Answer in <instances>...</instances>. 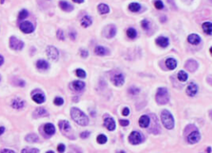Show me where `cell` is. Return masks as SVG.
I'll return each instance as SVG.
<instances>
[{
  "mask_svg": "<svg viewBox=\"0 0 212 153\" xmlns=\"http://www.w3.org/2000/svg\"><path fill=\"white\" fill-rule=\"evenodd\" d=\"M71 118L75 122L81 126H86L89 123V119L83 112L77 108H72L70 110Z\"/></svg>",
  "mask_w": 212,
  "mask_h": 153,
  "instance_id": "cell-1",
  "label": "cell"
},
{
  "mask_svg": "<svg viewBox=\"0 0 212 153\" xmlns=\"http://www.w3.org/2000/svg\"><path fill=\"white\" fill-rule=\"evenodd\" d=\"M161 119H162L163 126L167 129L171 130L174 127V119L172 113L168 110H163L161 113Z\"/></svg>",
  "mask_w": 212,
  "mask_h": 153,
  "instance_id": "cell-2",
  "label": "cell"
},
{
  "mask_svg": "<svg viewBox=\"0 0 212 153\" xmlns=\"http://www.w3.org/2000/svg\"><path fill=\"white\" fill-rule=\"evenodd\" d=\"M156 101L159 104H166L169 102V94L167 89H158L156 94Z\"/></svg>",
  "mask_w": 212,
  "mask_h": 153,
  "instance_id": "cell-3",
  "label": "cell"
},
{
  "mask_svg": "<svg viewBox=\"0 0 212 153\" xmlns=\"http://www.w3.org/2000/svg\"><path fill=\"white\" fill-rule=\"evenodd\" d=\"M58 125H59V127L62 131V133L65 136L70 138H74V136L72 135V130H71V127H70V125L68 121H65V120L60 121Z\"/></svg>",
  "mask_w": 212,
  "mask_h": 153,
  "instance_id": "cell-4",
  "label": "cell"
},
{
  "mask_svg": "<svg viewBox=\"0 0 212 153\" xmlns=\"http://www.w3.org/2000/svg\"><path fill=\"white\" fill-rule=\"evenodd\" d=\"M46 55L48 58L53 61H57L59 58V51L58 50L52 46H47L46 48Z\"/></svg>",
  "mask_w": 212,
  "mask_h": 153,
  "instance_id": "cell-5",
  "label": "cell"
},
{
  "mask_svg": "<svg viewBox=\"0 0 212 153\" xmlns=\"http://www.w3.org/2000/svg\"><path fill=\"white\" fill-rule=\"evenodd\" d=\"M142 140H143L142 135H141V133H139V132H133L128 137V141L133 145L139 144L140 142H142Z\"/></svg>",
  "mask_w": 212,
  "mask_h": 153,
  "instance_id": "cell-6",
  "label": "cell"
},
{
  "mask_svg": "<svg viewBox=\"0 0 212 153\" xmlns=\"http://www.w3.org/2000/svg\"><path fill=\"white\" fill-rule=\"evenodd\" d=\"M10 47L13 50H22L24 46V43L22 41H20L15 37H12L10 38Z\"/></svg>",
  "mask_w": 212,
  "mask_h": 153,
  "instance_id": "cell-7",
  "label": "cell"
},
{
  "mask_svg": "<svg viewBox=\"0 0 212 153\" xmlns=\"http://www.w3.org/2000/svg\"><path fill=\"white\" fill-rule=\"evenodd\" d=\"M20 29L24 33H32L34 31V27L30 22H23L20 24Z\"/></svg>",
  "mask_w": 212,
  "mask_h": 153,
  "instance_id": "cell-8",
  "label": "cell"
},
{
  "mask_svg": "<svg viewBox=\"0 0 212 153\" xmlns=\"http://www.w3.org/2000/svg\"><path fill=\"white\" fill-rule=\"evenodd\" d=\"M111 81L114 85L120 87L124 84V76L123 74H116L114 75H113L111 78Z\"/></svg>",
  "mask_w": 212,
  "mask_h": 153,
  "instance_id": "cell-9",
  "label": "cell"
},
{
  "mask_svg": "<svg viewBox=\"0 0 212 153\" xmlns=\"http://www.w3.org/2000/svg\"><path fill=\"white\" fill-rule=\"evenodd\" d=\"M116 34V27L114 25H109L105 27L104 31V35L105 37L107 38H111L113 37H114Z\"/></svg>",
  "mask_w": 212,
  "mask_h": 153,
  "instance_id": "cell-10",
  "label": "cell"
},
{
  "mask_svg": "<svg viewBox=\"0 0 212 153\" xmlns=\"http://www.w3.org/2000/svg\"><path fill=\"white\" fill-rule=\"evenodd\" d=\"M200 139H201V135L199 133V132L195 131V132H192L190 135H188L187 141L190 144H195V143L199 142Z\"/></svg>",
  "mask_w": 212,
  "mask_h": 153,
  "instance_id": "cell-11",
  "label": "cell"
},
{
  "mask_svg": "<svg viewBox=\"0 0 212 153\" xmlns=\"http://www.w3.org/2000/svg\"><path fill=\"white\" fill-rule=\"evenodd\" d=\"M59 7L64 12H71L73 11L74 9V7L71 4L64 0H61L59 2Z\"/></svg>",
  "mask_w": 212,
  "mask_h": 153,
  "instance_id": "cell-12",
  "label": "cell"
},
{
  "mask_svg": "<svg viewBox=\"0 0 212 153\" xmlns=\"http://www.w3.org/2000/svg\"><path fill=\"white\" fill-rule=\"evenodd\" d=\"M85 82H83V81H76L71 83V87H72V89H73L76 92L82 91V90L84 89V88H85Z\"/></svg>",
  "mask_w": 212,
  "mask_h": 153,
  "instance_id": "cell-13",
  "label": "cell"
},
{
  "mask_svg": "<svg viewBox=\"0 0 212 153\" xmlns=\"http://www.w3.org/2000/svg\"><path fill=\"white\" fill-rule=\"evenodd\" d=\"M197 91H198V87H197V84H193V83L190 84L186 88V94L190 97H193V96L196 95Z\"/></svg>",
  "mask_w": 212,
  "mask_h": 153,
  "instance_id": "cell-14",
  "label": "cell"
},
{
  "mask_svg": "<svg viewBox=\"0 0 212 153\" xmlns=\"http://www.w3.org/2000/svg\"><path fill=\"white\" fill-rule=\"evenodd\" d=\"M156 43L158 46H161L162 48H165L169 45V40L165 37H159L156 39Z\"/></svg>",
  "mask_w": 212,
  "mask_h": 153,
  "instance_id": "cell-15",
  "label": "cell"
},
{
  "mask_svg": "<svg viewBox=\"0 0 212 153\" xmlns=\"http://www.w3.org/2000/svg\"><path fill=\"white\" fill-rule=\"evenodd\" d=\"M104 124L105 127H106L109 131H114L115 129V122H114V120L111 119V118H108V119H105Z\"/></svg>",
  "mask_w": 212,
  "mask_h": 153,
  "instance_id": "cell-16",
  "label": "cell"
},
{
  "mask_svg": "<svg viewBox=\"0 0 212 153\" xmlns=\"http://www.w3.org/2000/svg\"><path fill=\"white\" fill-rule=\"evenodd\" d=\"M185 67L189 71H191V72H192V71H195V70L197 69L198 64H197V61H194V60H189V61H187V62L186 63Z\"/></svg>",
  "mask_w": 212,
  "mask_h": 153,
  "instance_id": "cell-17",
  "label": "cell"
},
{
  "mask_svg": "<svg viewBox=\"0 0 212 153\" xmlns=\"http://www.w3.org/2000/svg\"><path fill=\"white\" fill-rule=\"evenodd\" d=\"M187 40H188L189 43L192 44V45H198L201 42V37L196 33H192V34L190 35Z\"/></svg>",
  "mask_w": 212,
  "mask_h": 153,
  "instance_id": "cell-18",
  "label": "cell"
},
{
  "mask_svg": "<svg viewBox=\"0 0 212 153\" xmlns=\"http://www.w3.org/2000/svg\"><path fill=\"white\" fill-rule=\"evenodd\" d=\"M139 122L141 127H147L148 125H149V122H150L149 117L147 116V115H143V116L139 119Z\"/></svg>",
  "mask_w": 212,
  "mask_h": 153,
  "instance_id": "cell-19",
  "label": "cell"
},
{
  "mask_svg": "<svg viewBox=\"0 0 212 153\" xmlns=\"http://www.w3.org/2000/svg\"><path fill=\"white\" fill-rule=\"evenodd\" d=\"M48 116V113L43 108H37L34 112V117L36 118H40V117H46Z\"/></svg>",
  "mask_w": 212,
  "mask_h": 153,
  "instance_id": "cell-20",
  "label": "cell"
},
{
  "mask_svg": "<svg viewBox=\"0 0 212 153\" xmlns=\"http://www.w3.org/2000/svg\"><path fill=\"white\" fill-rule=\"evenodd\" d=\"M81 25L83 26L84 27H89L91 24H92V18L89 17V16L86 15L84 16L81 20Z\"/></svg>",
  "mask_w": 212,
  "mask_h": 153,
  "instance_id": "cell-21",
  "label": "cell"
},
{
  "mask_svg": "<svg viewBox=\"0 0 212 153\" xmlns=\"http://www.w3.org/2000/svg\"><path fill=\"white\" fill-rule=\"evenodd\" d=\"M97 9H98V12L100 14H106V13L109 12V7L105 4H99L97 7Z\"/></svg>",
  "mask_w": 212,
  "mask_h": 153,
  "instance_id": "cell-22",
  "label": "cell"
},
{
  "mask_svg": "<svg viewBox=\"0 0 212 153\" xmlns=\"http://www.w3.org/2000/svg\"><path fill=\"white\" fill-rule=\"evenodd\" d=\"M177 65H178V62L173 58H168L166 61V66L169 70L176 69Z\"/></svg>",
  "mask_w": 212,
  "mask_h": 153,
  "instance_id": "cell-23",
  "label": "cell"
},
{
  "mask_svg": "<svg viewBox=\"0 0 212 153\" xmlns=\"http://www.w3.org/2000/svg\"><path fill=\"white\" fill-rule=\"evenodd\" d=\"M44 131L47 135H53L56 132V128L53 124L51 123H46L44 126Z\"/></svg>",
  "mask_w": 212,
  "mask_h": 153,
  "instance_id": "cell-24",
  "label": "cell"
},
{
  "mask_svg": "<svg viewBox=\"0 0 212 153\" xmlns=\"http://www.w3.org/2000/svg\"><path fill=\"white\" fill-rule=\"evenodd\" d=\"M202 28L203 31L206 34L211 36L212 33V23L211 22H205L202 24Z\"/></svg>",
  "mask_w": 212,
  "mask_h": 153,
  "instance_id": "cell-25",
  "label": "cell"
},
{
  "mask_svg": "<svg viewBox=\"0 0 212 153\" xmlns=\"http://www.w3.org/2000/svg\"><path fill=\"white\" fill-rule=\"evenodd\" d=\"M24 104H25V103H24L23 100H20V99H17V100H14L13 101H12V106L13 108L20 109V108H22L24 107Z\"/></svg>",
  "mask_w": 212,
  "mask_h": 153,
  "instance_id": "cell-26",
  "label": "cell"
},
{
  "mask_svg": "<svg viewBox=\"0 0 212 153\" xmlns=\"http://www.w3.org/2000/svg\"><path fill=\"white\" fill-rule=\"evenodd\" d=\"M32 100L37 103H43L45 102V96L43 94H35L32 95Z\"/></svg>",
  "mask_w": 212,
  "mask_h": 153,
  "instance_id": "cell-27",
  "label": "cell"
},
{
  "mask_svg": "<svg viewBox=\"0 0 212 153\" xmlns=\"http://www.w3.org/2000/svg\"><path fill=\"white\" fill-rule=\"evenodd\" d=\"M37 67L40 70H46L49 67V64L45 60H39L37 62Z\"/></svg>",
  "mask_w": 212,
  "mask_h": 153,
  "instance_id": "cell-28",
  "label": "cell"
},
{
  "mask_svg": "<svg viewBox=\"0 0 212 153\" xmlns=\"http://www.w3.org/2000/svg\"><path fill=\"white\" fill-rule=\"evenodd\" d=\"M95 53L98 55V56H104V55H106V54L108 53V51L106 50V48L104 47V46H98L95 49Z\"/></svg>",
  "mask_w": 212,
  "mask_h": 153,
  "instance_id": "cell-29",
  "label": "cell"
},
{
  "mask_svg": "<svg viewBox=\"0 0 212 153\" xmlns=\"http://www.w3.org/2000/svg\"><path fill=\"white\" fill-rule=\"evenodd\" d=\"M141 8V5L139 3H131L128 5V9L129 11L133 12H139Z\"/></svg>",
  "mask_w": 212,
  "mask_h": 153,
  "instance_id": "cell-30",
  "label": "cell"
},
{
  "mask_svg": "<svg viewBox=\"0 0 212 153\" xmlns=\"http://www.w3.org/2000/svg\"><path fill=\"white\" fill-rule=\"evenodd\" d=\"M178 80L181 81V82H185V81H187V79H188V75H187V74H186L184 70L179 71V72H178Z\"/></svg>",
  "mask_w": 212,
  "mask_h": 153,
  "instance_id": "cell-31",
  "label": "cell"
},
{
  "mask_svg": "<svg viewBox=\"0 0 212 153\" xmlns=\"http://www.w3.org/2000/svg\"><path fill=\"white\" fill-rule=\"evenodd\" d=\"M26 140L29 142H38L39 138L36 134H28L26 137Z\"/></svg>",
  "mask_w": 212,
  "mask_h": 153,
  "instance_id": "cell-32",
  "label": "cell"
},
{
  "mask_svg": "<svg viewBox=\"0 0 212 153\" xmlns=\"http://www.w3.org/2000/svg\"><path fill=\"white\" fill-rule=\"evenodd\" d=\"M127 36L130 39H134L137 36V31L134 28H128L127 30Z\"/></svg>",
  "mask_w": 212,
  "mask_h": 153,
  "instance_id": "cell-33",
  "label": "cell"
},
{
  "mask_svg": "<svg viewBox=\"0 0 212 153\" xmlns=\"http://www.w3.org/2000/svg\"><path fill=\"white\" fill-rule=\"evenodd\" d=\"M97 142H98V143H100V144H104V143H106V142H107L106 136L104 135V134H100V135L97 137Z\"/></svg>",
  "mask_w": 212,
  "mask_h": 153,
  "instance_id": "cell-34",
  "label": "cell"
},
{
  "mask_svg": "<svg viewBox=\"0 0 212 153\" xmlns=\"http://www.w3.org/2000/svg\"><path fill=\"white\" fill-rule=\"evenodd\" d=\"M27 16H28V12H27L26 9H23V10L18 13V19L20 20L25 19Z\"/></svg>",
  "mask_w": 212,
  "mask_h": 153,
  "instance_id": "cell-35",
  "label": "cell"
},
{
  "mask_svg": "<svg viewBox=\"0 0 212 153\" xmlns=\"http://www.w3.org/2000/svg\"><path fill=\"white\" fill-rule=\"evenodd\" d=\"M154 6L157 9H162L164 8V4L162 0H155L154 1Z\"/></svg>",
  "mask_w": 212,
  "mask_h": 153,
  "instance_id": "cell-36",
  "label": "cell"
},
{
  "mask_svg": "<svg viewBox=\"0 0 212 153\" xmlns=\"http://www.w3.org/2000/svg\"><path fill=\"white\" fill-rule=\"evenodd\" d=\"M76 75L80 78H85L86 74H85V70H83L82 69H78L76 70Z\"/></svg>",
  "mask_w": 212,
  "mask_h": 153,
  "instance_id": "cell-37",
  "label": "cell"
},
{
  "mask_svg": "<svg viewBox=\"0 0 212 153\" xmlns=\"http://www.w3.org/2000/svg\"><path fill=\"white\" fill-rule=\"evenodd\" d=\"M54 103L56 105H57V106H61V105H62L64 103V100L61 97H56L54 100Z\"/></svg>",
  "mask_w": 212,
  "mask_h": 153,
  "instance_id": "cell-38",
  "label": "cell"
},
{
  "mask_svg": "<svg viewBox=\"0 0 212 153\" xmlns=\"http://www.w3.org/2000/svg\"><path fill=\"white\" fill-rule=\"evenodd\" d=\"M142 27L145 30H148L149 29V22L147 20H143L142 23H141Z\"/></svg>",
  "mask_w": 212,
  "mask_h": 153,
  "instance_id": "cell-39",
  "label": "cell"
},
{
  "mask_svg": "<svg viewBox=\"0 0 212 153\" xmlns=\"http://www.w3.org/2000/svg\"><path fill=\"white\" fill-rule=\"evenodd\" d=\"M139 91H140V89L139 88H136V87H131L128 89L129 94H137L138 93H139Z\"/></svg>",
  "mask_w": 212,
  "mask_h": 153,
  "instance_id": "cell-40",
  "label": "cell"
},
{
  "mask_svg": "<svg viewBox=\"0 0 212 153\" xmlns=\"http://www.w3.org/2000/svg\"><path fill=\"white\" fill-rule=\"evenodd\" d=\"M56 36H57V38L59 39V40H62V41H63V40L65 39V37H64V33H63V31H62V30H61V29L57 31Z\"/></svg>",
  "mask_w": 212,
  "mask_h": 153,
  "instance_id": "cell-41",
  "label": "cell"
},
{
  "mask_svg": "<svg viewBox=\"0 0 212 153\" xmlns=\"http://www.w3.org/2000/svg\"><path fill=\"white\" fill-rule=\"evenodd\" d=\"M120 123L121 126L126 127L129 124V121H128V120H126V119H120Z\"/></svg>",
  "mask_w": 212,
  "mask_h": 153,
  "instance_id": "cell-42",
  "label": "cell"
},
{
  "mask_svg": "<svg viewBox=\"0 0 212 153\" xmlns=\"http://www.w3.org/2000/svg\"><path fill=\"white\" fill-rule=\"evenodd\" d=\"M65 149H66V146H65V145L64 144H59L57 146V151L59 152H65Z\"/></svg>",
  "mask_w": 212,
  "mask_h": 153,
  "instance_id": "cell-43",
  "label": "cell"
},
{
  "mask_svg": "<svg viewBox=\"0 0 212 153\" xmlns=\"http://www.w3.org/2000/svg\"><path fill=\"white\" fill-rule=\"evenodd\" d=\"M89 132H83L81 133V138H83V139H85V138H89Z\"/></svg>",
  "mask_w": 212,
  "mask_h": 153,
  "instance_id": "cell-44",
  "label": "cell"
},
{
  "mask_svg": "<svg viewBox=\"0 0 212 153\" xmlns=\"http://www.w3.org/2000/svg\"><path fill=\"white\" fill-rule=\"evenodd\" d=\"M22 152H39V150H37V149H24L22 151Z\"/></svg>",
  "mask_w": 212,
  "mask_h": 153,
  "instance_id": "cell-45",
  "label": "cell"
},
{
  "mask_svg": "<svg viewBox=\"0 0 212 153\" xmlns=\"http://www.w3.org/2000/svg\"><path fill=\"white\" fill-rule=\"evenodd\" d=\"M81 56H82L83 58L87 57V56H88V51H85V50H81Z\"/></svg>",
  "mask_w": 212,
  "mask_h": 153,
  "instance_id": "cell-46",
  "label": "cell"
},
{
  "mask_svg": "<svg viewBox=\"0 0 212 153\" xmlns=\"http://www.w3.org/2000/svg\"><path fill=\"white\" fill-rule=\"evenodd\" d=\"M122 114H123V116H128V115L129 114V109H128V108H124L123 112H122Z\"/></svg>",
  "mask_w": 212,
  "mask_h": 153,
  "instance_id": "cell-47",
  "label": "cell"
},
{
  "mask_svg": "<svg viewBox=\"0 0 212 153\" xmlns=\"http://www.w3.org/2000/svg\"><path fill=\"white\" fill-rule=\"evenodd\" d=\"M70 39H72V40H75V39H76V32H75V31H73V32H72V31L70 32Z\"/></svg>",
  "mask_w": 212,
  "mask_h": 153,
  "instance_id": "cell-48",
  "label": "cell"
},
{
  "mask_svg": "<svg viewBox=\"0 0 212 153\" xmlns=\"http://www.w3.org/2000/svg\"><path fill=\"white\" fill-rule=\"evenodd\" d=\"M72 1L76 4H83L85 0H72Z\"/></svg>",
  "mask_w": 212,
  "mask_h": 153,
  "instance_id": "cell-49",
  "label": "cell"
},
{
  "mask_svg": "<svg viewBox=\"0 0 212 153\" xmlns=\"http://www.w3.org/2000/svg\"><path fill=\"white\" fill-rule=\"evenodd\" d=\"M1 152H14V151H12V150H2L0 151Z\"/></svg>",
  "mask_w": 212,
  "mask_h": 153,
  "instance_id": "cell-50",
  "label": "cell"
},
{
  "mask_svg": "<svg viewBox=\"0 0 212 153\" xmlns=\"http://www.w3.org/2000/svg\"><path fill=\"white\" fill-rule=\"evenodd\" d=\"M4 131H5V128H4V127H0V136L4 133Z\"/></svg>",
  "mask_w": 212,
  "mask_h": 153,
  "instance_id": "cell-51",
  "label": "cell"
},
{
  "mask_svg": "<svg viewBox=\"0 0 212 153\" xmlns=\"http://www.w3.org/2000/svg\"><path fill=\"white\" fill-rule=\"evenodd\" d=\"M4 57L0 55V65H2L3 64H4Z\"/></svg>",
  "mask_w": 212,
  "mask_h": 153,
  "instance_id": "cell-52",
  "label": "cell"
},
{
  "mask_svg": "<svg viewBox=\"0 0 212 153\" xmlns=\"http://www.w3.org/2000/svg\"><path fill=\"white\" fill-rule=\"evenodd\" d=\"M211 146H209L208 149H207V152H211Z\"/></svg>",
  "mask_w": 212,
  "mask_h": 153,
  "instance_id": "cell-53",
  "label": "cell"
},
{
  "mask_svg": "<svg viewBox=\"0 0 212 153\" xmlns=\"http://www.w3.org/2000/svg\"><path fill=\"white\" fill-rule=\"evenodd\" d=\"M4 3V0H1V4H3Z\"/></svg>",
  "mask_w": 212,
  "mask_h": 153,
  "instance_id": "cell-54",
  "label": "cell"
},
{
  "mask_svg": "<svg viewBox=\"0 0 212 153\" xmlns=\"http://www.w3.org/2000/svg\"><path fill=\"white\" fill-rule=\"evenodd\" d=\"M0 81H1V76H0Z\"/></svg>",
  "mask_w": 212,
  "mask_h": 153,
  "instance_id": "cell-55",
  "label": "cell"
}]
</instances>
